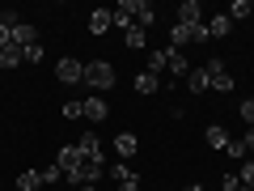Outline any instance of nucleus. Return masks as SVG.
Segmentation results:
<instances>
[{
    "label": "nucleus",
    "instance_id": "nucleus-23",
    "mask_svg": "<svg viewBox=\"0 0 254 191\" xmlns=\"http://www.w3.org/2000/svg\"><path fill=\"white\" fill-rule=\"evenodd\" d=\"M250 0H233V9H229V21H242V17H250Z\"/></svg>",
    "mask_w": 254,
    "mask_h": 191
},
{
    "label": "nucleus",
    "instance_id": "nucleus-33",
    "mask_svg": "<svg viewBox=\"0 0 254 191\" xmlns=\"http://www.w3.org/2000/svg\"><path fill=\"white\" fill-rule=\"evenodd\" d=\"M190 43H212V38H208V26H195V34H190Z\"/></svg>",
    "mask_w": 254,
    "mask_h": 191
},
{
    "label": "nucleus",
    "instance_id": "nucleus-16",
    "mask_svg": "<svg viewBox=\"0 0 254 191\" xmlns=\"http://www.w3.org/2000/svg\"><path fill=\"white\" fill-rule=\"evenodd\" d=\"M13 26H17V13H0V51L13 47Z\"/></svg>",
    "mask_w": 254,
    "mask_h": 191
},
{
    "label": "nucleus",
    "instance_id": "nucleus-8",
    "mask_svg": "<svg viewBox=\"0 0 254 191\" xmlns=\"http://www.w3.org/2000/svg\"><path fill=\"white\" fill-rule=\"evenodd\" d=\"M187 90H190V94H208V90H212V73L203 68V64L187 73Z\"/></svg>",
    "mask_w": 254,
    "mask_h": 191
},
{
    "label": "nucleus",
    "instance_id": "nucleus-18",
    "mask_svg": "<svg viewBox=\"0 0 254 191\" xmlns=\"http://www.w3.org/2000/svg\"><path fill=\"white\" fill-rule=\"evenodd\" d=\"M190 34H195V26H182V21H174V26H170V43H174V51H178V47H187Z\"/></svg>",
    "mask_w": 254,
    "mask_h": 191
},
{
    "label": "nucleus",
    "instance_id": "nucleus-31",
    "mask_svg": "<svg viewBox=\"0 0 254 191\" xmlns=\"http://www.w3.org/2000/svg\"><path fill=\"white\" fill-rule=\"evenodd\" d=\"M237 187H242V179H237V174H225V183H220L216 191H237Z\"/></svg>",
    "mask_w": 254,
    "mask_h": 191
},
{
    "label": "nucleus",
    "instance_id": "nucleus-27",
    "mask_svg": "<svg viewBox=\"0 0 254 191\" xmlns=\"http://www.w3.org/2000/svg\"><path fill=\"white\" fill-rule=\"evenodd\" d=\"M43 55H47V51H43L38 43H34V47H26V64H43Z\"/></svg>",
    "mask_w": 254,
    "mask_h": 191
},
{
    "label": "nucleus",
    "instance_id": "nucleus-21",
    "mask_svg": "<svg viewBox=\"0 0 254 191\" xmlns=\"http://www.w3.org/2000/svg\"><path fill=\"white\" fill-rule=\"evenodd\" d=\"M76 149H81V153H85V157H102V140H98V136H93V132H85V136H81V140H76Z\"/></svg>",
    "mask_w": 254,
    "mask_h": 191
},
{
    "label": "nucleus",
    "instance_id": "nucleus-15",
    "mask_svg": "<svg viewBox=\"0 0 254 191\" xmlns=\"http://www.w3.org/2000/svg\"><path fill=\"white\" fill-rule=\"evenodd\" d=\"M203 26H208V38H225L229 30H233V21H229V13H216V17H208Z\"/></svg>",
    "mask_w": 254,
    "mask_h": 191
},
{
    "label": "nucleus",
    "instance_id": "nucleus-26",
    "mask_svg": "<svg viewBox=\"0 0 254 191\" xmlns=\"http://www.w3.org/2000/svg\"><path fill=\"white\" fill-rule=\"evenodd\" d=\"M225 153L233 157V162H242V157H246V145H242V140H229V149H225Z\"/></svg>",
    "mask_w": 254,
    "mask_h": 191
},
{
    "label": "nucleus",
    "instance_id": "nucleus-24",
    "mask_svg": "<svg viewBox=\"0 0 254 191\" xmlns=\"http://www.w3.org/2000/svg\"><path fill=\"white\" fill-rule=\"evenodd\" d=\"M64 119H85V102H64Z\"/></svg>",
    "mask_w": 254,
    "mask_h": 191
},
{
    "label": "nucleus",
    "instance_id": "nucleus-35",
    "mask_svg": "<svg viewBox=\"0 0 254 191\" xmlns=\"http://www.w3.org/2000/svg\"><path fill=\"white\" fill-rule=\"evenodd\" d=\"M182 191H199V183H190V187H182Z\"/></svg>",
    "mask_w": 254,
    "mask_h": 191
},
{
    "label": "nucleus",
    "instance_id": "nucleus-38",
    "mask_svg": "<svg viewBox=\"0 0 254 191\" xmlns=\"http://www.w3.org/2000/svg\"><path fill=\"white\" fill-rule=\"evenodd\" d=\"M199 191H216V187H199Z\"/></svg>",
    "mask_w": 254,
    "mask_h": 191
},
{
    "label": "nucleus",
    "instance_id": "nucleus-28",
    "mask_svg": "<svg viewBox=\"0 0 254 191\" xmlns=\"http://www.w3.org/2000/svg\"><path fill=\"white\" fill-rule=\"evenodd\" d=\"M60 179H64V170H60V166L51 162V166H47V170H43V183H60Z\"/></svg>",
    "mask_w": 254,
    "mask_h": 191
},
{
    "label": "nucleus",
    "instance_id": "nucleus-9",
    "mask_svg": "<svg viewBox=\"0 0 254 191\" xmlns=\"http://www.w3.org/2000/svg\"><path fill=\"white\" fill-rule=\"evenodd\" d=\"M165 73H170V77H182V81H187V73H190L187 55H182V51H174V47H170V51H165Z\"/></svg>",
    "mask_w": 254,
    "mask_h": 191
},
{
    "label": "nucleus",
    "instance_id": "nucleus-19",
    "mask_svg": "<svg viewBox=\"0 0 254 191\" xmlns=\"http://www.w3.org/2000/svg\"><path fill=\"white\" fill-rule=\"evenodd\" d=\"M43 187V170H21L17 174V191H38Z\"/></svg>",
    "mask_w": 254,
    "mask_h": 191
},
{
    "label": "nucleus",
    "instance_id": "nucleus-10",
    "mask_svg": "<svg viewBox=\"0 0 254 191\" xmlns=\"http://www.w3.org/2000/svg\"><path fill=\"white\" fill-rule=\"evenodd\" d=\"M34 43H38V30L30 26V21H17V26H13V47L26 51V47H34Z\"/></svg>",
    "mask_w": 254,
    "mask_h": 191
},
{
    "label": "nucleus",
    "instance_id": "nucleus-25",
    "mask_svg": "<svg viewBox=\"0 0 254 191\" xmlns=\"http://www.w3.org/2000/svg\"><path fill=\"white\" fill-rule=\"evenodd\" d=\"M148 73H153V77L165 73V51H153V55H148Z\"/></svg>",
    "mask_w": 254,
    "mask_h": 191
},
{
    "label": "nucleus",
    "instance_id": "nucleus-29",
    "mask_svg": "<svg viewBox=\"0 0 254 191\" xmlns=\"http://www.w3.org/2000/svg\"><path fill=\"white\" fill-rule=\"evenodd\" d=\"M237 179H242L246 187H254V162H242V174H237Z\"/></svg>",
    "mask_w": 254,
    "mask_h": 191
},
{
    "label": "nucleus",
    "instance_id": "nucleus-30",
    "mask_svg": "<svg viewBox=\"0 0 254 191\" xmlns=\"http://www.w3.org/2000/svg\"><path fill=\"white\" fill-rule=\"evenodd\" d=\"M119 191H140V179H136V174H127V179H119Z\"/></svg>",
    "mask_w": 254,
    "mask_h": 191
},
{
    "label": "nucleus",
    "instance_id": "nucleus-4",
    "mask_svg": "<svg viewBox=\"0 0 254 191\" xmlns=\"http://www.w3.org/2000/svg\"><path fill=\"white\" fill-rule=\"evenodd\" d=\"M55 81H60V85H81V81H85V60L64 55V60L55 64Z\"/></svg>",
    "mask_w": 254,
    "mask_h": 191
},
{
    "label": "nucleus",
    "instance_id": "nucleus-22",
    "mask_svg": "<svg viewBox=\"0 0 254 191\" xmlns=\"http://www.w3.org/2000/svg\"><path fill=\"white\" fill-rule=\"evenodd\" d=\"M17 64H26V51L21 47H4L0 51V68H17Z\"/></svg>",
    "mask_w": 254,
    "mask_h": 191
},
{
    "label": "nucleus",
    "instance_id": "nucleus-13",
    "mask_svg": "<svg viewBox=\"0 0 254 191\" xmlns=\"http://www.w3.org/2000/svg\"><path fill=\"white\" fill-rule=\"evenodd\" d=\"M110 26H115V13H110V9H93V17H89V34L98 38V34H106Z\"/></svg>",
    "mask_w": 254,
    "mask_h": 191
},
{
    "label": "nucleus",
    "instance_id": "nucleus-1",
    "mask_svg": "<svg viewBox=\"0 0 254 191\" xmlns=\"http://www.w3.org/2000/svg\"><path fill=\"white\" fill-rule=\"evenodd\" d=\"M85 85H93V94H106L115 85V64L110 60H89L85 64Z\"/></svg>",
    "mask_w": 254,
    "mask_h": 191
},
{
    "label": "nucleus",
    "instance_id": "nucleus-6",
    "mask_svg": "<svg viewBox=\"0 0 254 191\" xmlns=\"http://www.w3.org/2000/svg\"><path fill=\"white\" fill-rule=\"evenodd\" d=\"M81 162H85V153H81L76 145H60V157H55V166L64 170V179H68V174H72Z\"/></svg>",
    "mask_w": 254,
    "mask_h": 191
},
{
    "label": "nucleus",
    "instance_id": "nucleus-20",
    "mask_svg": "<svg viewBox=\"0 0 254 191\" xmlns=\"http://www.w3.org/2000/svg\"><path fill=\"white\" fill-rule=\"evenodd\" d=\"M123 43H127V51H140V47L148 43V30H140V26H131V30H123Z\"/></svg>",
    "mask_w": 254,
    "mask_h": 191
},
{
    "label": "nucleus",
    "instance_id": "nucleus-3",
    "mask_svg": "<svg viewBox=\"0 0 254 191\" xmlns=\"http://www.w3.org/2000/svg\"><path fill=\"white\" fill-rule=\"evenodd\" d=\"M115 9H123L140 30H148V26L157 21V13H153V4H148V0H123V4H115Z\"/></svg>",
    "mask_w": 254,
    "mask_h": 191
},
{
    "label": "nucleus",
    "instance_id": "nucleus-37",
    "mask_svg": "<svg viewBox=\"0 0 254 191\" xmlns=\"http://www.w3.org/2000/svg\"><path fill=\"white\" fill-rule=\"evenodd\" d=\"M237 191H254V187H246V183H242V187H237Z\"/></svg>",
    "mask_w": 254,
    "mask_h": 191
},
{
    "label": "nucleus",
    "instance_id": "nucleus-34",
    "mask_svg": "<svg viewBox=\"0 0 254 191\" xmlns=\"http://www.w3.org/2000/svg\"><path fill=\"white\" fill-rule=\"evenodd\" d=\"M242 145H246V153H254V127L246 132V140H242Z\"/></svg>",
    "mask_w": 254,
    "mask_h": 191
},
{
    "label": "nucleus",
    "instance_id": "nucleus-36",
    "mask_svg": "<svg viewBox=\"0 0 254 191\" xmlns=\"http://www.w3.org/2000/svg\"><path fill=\"white\" fill-rule=\"evenodd\" d=\"M81 191H98V187H93V183H89V187H81Z\"/></svg>",
    "mask_w": 254,
    "mask_h": 191
},
{
    "label": "nucleus",
    "instance_id": "nucleus-2",
    "mask_svg": "<svg viewBox=\"0 0 254 191\" xmlns=\"http://www.w3.org/2000/svg\"><path fill=\"white\" fill-rule=\"evenodd\" d=\"M102 174H106V162H102V157H85V162L68 174V183H81V187H89V183H93V187H98Z\"/></svg>",
    "mask_w": 254,
    "mask_h": 191
},
{
    "label": "nucleus",
    "instance_id": "nucleus-11",
    "mask_svg": "<svg viewBox=\"0 0 254 191\" xmlns=\"http://www.w3.org/2000/svg\"><path fill=\"white\" fill-rule=\"evenodd\" d=\"M106 115H110L106 98H102V94H89V98H85V119H93V123H102Z\"/></svg>",
    "mask_w": 254,
    "mask_h": 191
},
{
    "label": "nucleus",
    "instance_id": "nucleus-5",
    "mask_svg": "<svg viewBox=\"0 0 254 191\" xmlns=\"http://www.w3.org/2000/svg\"><path fill=\"white\" fill-rule=\"evenodd\" d=\"M203 68H208V73H212V90H216V94H229V90H233V77H229V68H225V60H216V55H212V60L208 64H203Z\"/></svg>",
    "mask_w": 254,
    "mask_h": 191
},
{
    "label": "nucleus",
    "instance_id": "nucleus-7",
    "mask_svg": "<svg viewBox=\"0 0 254 191\" xmlns=\"http://www.w3.org/2000/svg\"><path fill=\"white\" fill-rule=\"evenodd\" d=\"M115 153L123 157V162H131V157L140 153V140H136V132H119V136H115Z\"/></svg>",
    "mask_w": 254,
    "mask_h": 191
},
{
    "label": "nucleus",
    "instance_id": "nucleus-12",
    "mask_svg": "<svg viewBox=\"0 0 254 191\" xmlns=\"http://www.w3.org/2000/svg\"><path fill=\"white\" fill-rule=\"evenodd\" d=\"M178 21L182 26H203V9L195 4V0H182L178 4Z\"/></svg>",
    "mask_w": 254,
    "mask_h": 191
},
{
    "label": "nucleus",
    "instance_id": "nucleus-32",
    "mask_svg": "<svg viewBox=\"0 0 254 191\" xmlns=\"http://www.w3.org/2000/svg\"><path fill=\"white\" fill-rule=\"evenodd\" d=\"M242 119L254 127V98H246V102H242Z\"/></svg>",
    "mask_w": 254,
    "mask_h": 191
},
{
    "label": "nucleus",
    "instance_id": "nucleus-17",
    "mask_svg": "<svg viewBox=\"0 0 254 191\" xmlns=\"http://www.w3.org/2000/svg\"><path fill=\"white\" fill-rule=\"evenodd\" d=\"M157 90H161V77H153L148 68H144V73H136V94H144V98H148V94H157Z\"/></svg>",
    "mask_w": 254,
    "mask_h": 191
},
{
    "label": "nucleus",
    "instance_id": "nucleus-14",
    "mask_svg": "<svg viewBox=\"0 0 254 191\" xmlns=\"http://www.w3.org/2000/svg\"><path fill=\"white\" fill-rule=\"evenodd\" d=\"M203 140H208V149H229V127L208 123V127H203Z\"/></svg>",
    "mask_w": 254,
    "mask_h": 191
}]
</instances>
